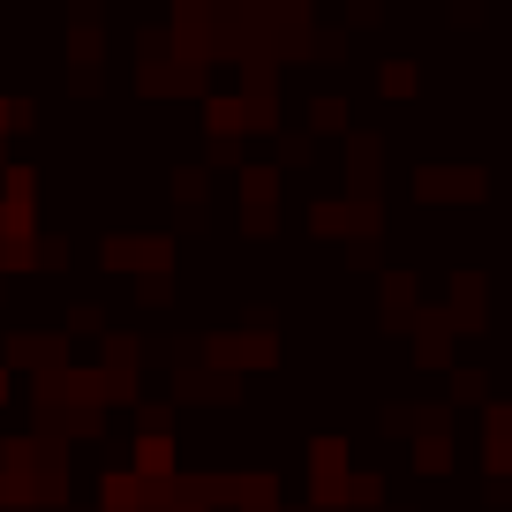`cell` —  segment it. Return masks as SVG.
I'll return each mask as SVG.
<instances>
[{
	"label": "cell",
	"instance_id": "5",
	"mask_svg": "<svg viewBox=\"0 0 512 512\" xmlns=\"http://www.w3.org/2000/svg\"><path fill=\"white\" fill-rule=\"evenodd\" d=\"M309 128H317V136H339V128H347V98H309Z\"/></svg>",
	"mask_w": 512,
	"mask_h": 512
},
{
	"label": "cell",
	"instance_id": "9",
	"mask_svg": "<svg viewBox=\"0 0 512 512\" xmlns=\"http://www.w3.org/2000/svg\"><path fill=\"white\" fill-rule=\"evenodd\" d=\"M279 159H287V166H309V159H317V144H309V136H279Z\"/></svg>",
	"mask_w": 512,
	"mask_h": 512
},
{
	"label": "cell",
	"instance_id": "12",
	"mask_svg": "<svg viewBox=\"0 0 512 512\" xmlns=\"http://www.w3.org/2000/svg\"><path fill=\"white\" fill-rule=\"evenodd\" d=\"M136 294H144V309H174V302H166V294H174V287H166V279H144V287H136Z\"/></svg>",
	"mask_w": 512,
	"mask_h": 512
},
{
	"label": "cell",
	"instance_id": "7",
	"mask_svg": "<svg viewBox=\"0 0 512 512\" xmlns=\"http://www.w3.org/2000/svg\"><path fill=\"white\" fill-rule=\"evenodd\" d=\"M415 467H422V475H445V467H452V437H445V430L422 437V445H415Z\"/></svg>",
	"mask_w": 512,
	"mask_h": 512
},
{
	"label": "cell",
	"instance_id": "10",
	"mask_svg": "<svg viewBox=\"0 0 512 512\" xmlns=\"http://www.w3.org/2000/svg\"><path fill=\"white\" fill-rule=\"evenodd\" d=\"M482 392H490V384H482V369H460V377H452V400H482Z\"/></svg>",
	"mask_w": 512,
	"mask_h": 512
},
{
	"label": "cell",
	"instance_id": "3",
	"mask_svg": "<svg viewBox=\"0 0 512 512\" xmlns=\"http://www.w3.org/2000/svg\"><path fill=\"white\" fill-rule=\"evenodd\" d=\"M415 196L467 204V196H482V174H475V166H422V174H415Z\"/></svg>",
	"mask_w": 512,
	"mask_h": 512
},
{
	"label": "cell",
	"instance_id": "1",
	"mask_svg": "<svg viewBox=\"0 0 512 512\" xmlns=\"http://www.w3.org/2000/svg\"><path fill=\"white\" fill-rule=\"evenodd\" d=\"M196 354H204L211 377H234V369H272L279 339L272 332H211V339H196Z\"/></svg>",
	"mask_w": 512,
	"mask_h": 512
},
{
	"label": "cell",
	"instance_id": "6",
	"mask_svg": "<svg viewBox=\"0 0 512 512\" xmlns=\"http://www.w3.org/2000/svg\"><path fill=\"white\" fill-rule=\"evenodd\" d=\"M415 83H422V68H415V61H384V68H377V91H384V98H407Z\"/></svg>",
	"mask_w": 512,
	"mask_h": 512
},
{
	"label": "cell",
	"instance_id": "4",
	"mask_svg": "<svg viewBox=\"0 0 512 512\" xmlns=\"http://www.w3.org/2000/svg\"><path fill=\"white\" fill-rule=\"evenodd\" d=\"M272 166H249V174H241V226H249V234H264V226H272Z\"/></svg>",
	"mask_w": 512,
	"mask_h": 512
},
{
	"label": "cell",
	"instance_id": "11",
	"mask_svg": "<svg viewBox=\"0 0 512 512\" xmlns=\"http://www.w3.org/2000/svg\"><path fill=\"white\" fill-rule=\"evenodd\" d=\"M354 505H384V482L377 475H354Z\"/></svg>",
	"mask_w": 512,
	"mask_h": 512
},
{
	"label": "cell",
	"instance_id": "2",
	"mask_svg": "<svg viewBox=\"0 0 512 512\" xmlns=\"http://www.w3.org/2000/svg\"><path fill=\"white\" fill-rule=\"evenodd\" d=\"M106 272H144V279H166V264H174V241H159V234H121V241H106Z\"/></svg>",
	"mask_w": 512,
	"mask_h": 512
},
{
	"label": "cell",
	"instance_id": "8",
	"mask_svg": "<svg viewBox=\"0 0 512 512\" xmlns=\"http://www.w3.org/2000/svg\"><path fill=\"white\" fill-rule=\"evenodd\" d=\"M204 189H211L204 166H181V174H174V196H181V204H204Z\"/></svg>",
	"mask_w": 512,
	"mask_h": 512
}]
</instances>
